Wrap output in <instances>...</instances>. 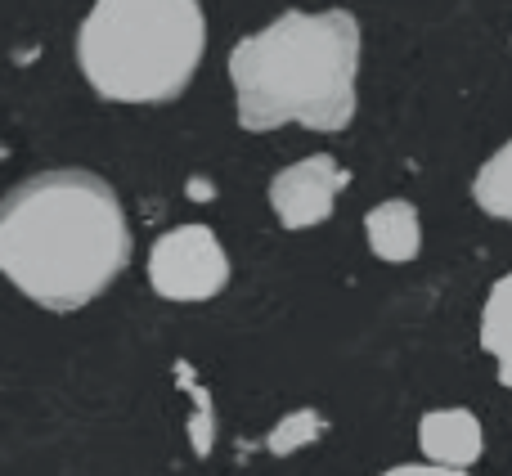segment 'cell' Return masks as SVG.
<instances>
[{"mask_svg":"<svg viewBox=\"0 0 512 476\" xmlns=\"http://www.w3.org/2000/svg\"><path fill=\"white\" fill-rule=\"evenodd\" d=\"M131 261L117 189L86 167H54L0 198V274L45 310H81Z\"/></svg>","mask_w":512,"mask_h":476,"instance_id":"obj_1","label":"cell"},{"mask_svg":"<svg viewBox=\"0 0 512 476\" xmlns=\"http://www.w3.org/2000/svg\"><path fill=\"white\" fill-rule=\"evenodd\" d=\"M364 36L346 9H292L230 50L243 131H346L360 104Z\"/></svg>","mask_w":512,"mask_h":476,"instance_id":"obj_2","label":"cell"},{"mask_svg":"<svg viewBox=\"0 0 512 476\" xmlns=\"http://www.w3.org/2000/svg\"><path fill=\"white\" fill-rule=\"evenodd\" d=\"M207 50L194 0H104L77 27V68L113 104H167L185 95Z\"/></svg>","mask_w":512,"mask_h":476,"instance_id":"obj_3","label":"cell"},{"mask_svg":"<svg viewBox=\"0 0 512 476\" xmlns=\"http://www.w3.org/2000/svg\"><path fill=\"white\" fill-rule=\"evenodd\" d=\"M225 283L230 256L207 225H176L149 247V288L162 301H212Z\"/></svg>","mask_w":512,"mask_h":476,"instance_id":"obj_4","label":"cell"},{"mask_svg":"<svg viewBox=\"0 0 512 476\" xmlns=\"http://www.w3.org/2000/svg\"><path fill=\"white\" fill-rule=\"evenodd\" d=\"M346 185H351V171L333 153H310V158H297L292 167L274 171L270 207L283 230H315L333 216Z\"/></svg>","mask_w":512,"mask_h":476,"instance_id":"obj_5","label":"cell"},{"mask_svg":"<svg viewBox=\"0 0 512 476\" xmlns=\"http://www.w3.org/2000/svg\"><path fill=\"white\" fill-rule=\"evenodd\" d=\"M418 450L432 468H450L463 472L481 459L486 450V432H481V418L472 409H432L418 423Z\"/></svg>","mask_w":512,"mask_h":476,"instance_id":"obj_6","label":"cell"},{"mask_svg":"<svg viewBox=\"0 0 512 476\" xmlns=\"http://www.w3.org/2000/svg\"><path fill=\"white\" fill-rule=\"evenodd\" d=\"M364 238H369L373 256L387 265H409L423 247V221H418V207L405 198H387L364 216Z\"/></svg>","mask_w":512,"mask_h":476,"instance_id":"obj_7","label":"cell"},{"mask_svg":"<svg viewBox=\"0 0 512 476\" xmlns=\"http://www.w3.org/2000/svg\"><path fill=\"white\" fill-rule=\"evenodd\" d=\"M481 351L495 360L499 382L512 391V274L495 279L486 306H481Z\"/></svg>","mask_w":512,"mask_h":476,"instance_id":"obj_8","label":"cell"},{"mask_svg":"<svg viewBox=\"0 0 512 476\" xmlns=\"http://www.w3.org/2000/svg\"><path fill=\"white\" fill-rule=\"evenodd\" d=\"M472 203L490 216V221H504L512 225V140L499 144L481 171L472 176Z\"/></svg>","mask_w":512,"mask_h":476,"instance_id":"obj_9","label":"cell"},{"mask_svg":"<svg viewBox=\"0 0 512 476\" xmlns=\"http://www.w3.org/2000/svg\"><path fill=\"white\" fill-rule=\"evenodd\" d=\"M324 432H328V418L319 414V409H292V414H283L279 423L265 432V450H270L274 459H288V454L315 445Z\"/></svg>","mask_w":512,"mask_h":476,"instance_id":"obj_10","label":"cell"},{"mask_svg":"<svg viewBox=\"0 0 512 476\" xmlns=\"http://www.w3.org/2000/svg\"><path fill=\"white\" fill-rule=\"evenodd\" d=\"M378 476H468V472H450V468H432V463H400V468H387Z\"/></svg>","mask_w":512,"mask_h":476,"instance_id":"obj_11","label":"cell"}]
</instances>
